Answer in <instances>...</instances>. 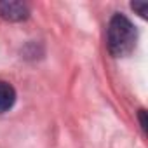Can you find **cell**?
I'll return each mask as SVG.
<instances>
[{
    "label": "cell",
    "instance_id": "cell-5",
    "mask_svg": "<svg viewBox=\"0 0 148 148\" xmlns=\"http://www.w3.org/2000/svg\"><path fill=\"white\" fill-rule=\"evenodd\" d=\"M139 120H141V127L146 131V119H145V110H139Z\"/></svg>",
    "mask_w": 148,
    "mask_h": 148
},
{
    "label": "cell",
    "instance_id": "cell-3",
    "mask_svg": "<svg viewBox=\"0 0 148 148\" xmlns=\"http://www.w3.org/2000/svg\"><path fill=\"white\" fill-rule=\"evenodd\" d=\"M16 103V91L9 82L0 80V113L9 112Z\"/></svg>",
    "mask_w": 148,
    "mask_h": 148
},
{
    "label": "cell",
    "instance_id": "cell-4",
    "mask_svg": "<svg viewBox=\"0 0 148 148\" xmlns=\"http://www.w3.org/2000/svg\"><path fill=\"white\" fill-rule=\"evenodd\" d=\"M131 7H132L134 11H138V12H139L143 18H145V16H146V12H148V4H146V2H143V4L132 2V4H131Z\"/></svg>",
    "mask_w": 148,
    "mask_h": 148
},
{
    "label": "cell",
    "instance_id": "cell-2",
    "mask_svg": "<svg viewBox=\"0 0 148 148\" xmlns=\"http://www.w3.org/2000/svg\"><path fill=\"white\" fill-rule=\"evenodd\" d=\"M0 16L7 21H25L30 16V9L23 2L16 0H2L0 2Z\"/></svg>",
    "mask_w": 148,
    "mask_h": 148
},
{
    "label": "cell",
    "instance_id": "cell-1",
    "mask_svg": "<svg viewBox=\"0 0 148 148\" xmlns=\"http://www.w3.org/2000/svg\"><path fill=\"white\" fill-rule=\"evenodd\" d=\"M138 42V32L129 18L124 14H113L106 30V45L112 56L125 58L129 56Z\"/></svg>",
    "mask_w": 148,
    "mask_h": 148
}]
</instances>
